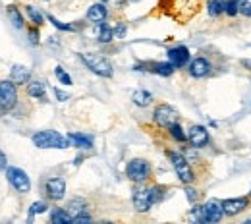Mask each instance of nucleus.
Segmentation results:
<instances>
[{
	"label": "nucleus",
	"instance_id": "39448f33",
	"mask_svg": "<svg viewBox=\"0 0 251 224\" xmlns=\"http://www.w3.org/2000/svg\"><path fill=\"white\" fill-rule=\"evenodd\" d=\"M126 178L133 184H147L153 178V166L147 159H129L126 164Z\"/></svg>",
	"mask_w": 251,
	"mask_h": 224
},
{
	"label": "nucleus",
	"instance_id": "4be33fe9",
	"mask_svg": "<svg viewBox=\"0 0 251 224\" xmlns=\"http://www.w3.org/2000/svg\"><path fill=\"white\" fill-rule=\"evenodd\" d=\"M153 93L151 91H147V89H137V91H133V95H131V102L135 104V106H139V108H147V106H151L153 104Z\"/></svg>",
	"mask_w": 251,
	"mask_h": 224
},
{
	"label": "nucleus",
	"instance_id": "c85d7f7f",
	"mask_svg": "<svg viewBox=\"0 0 251 224\" xmlns=\"http://www.w3.org/2000/svg\"><path fill=\"white\" fill-rule=\"evenodd\" d=\"M224 16L226 18H238L240 16V4H238V0H224Z\"/></svg>",
	"mask_w": 251,
	"mask_h": 224
},
{
	"label": "nucleus",
	"instance_id": "473e14b6",
	"mask_svg": "<svg viewBox=\"0 0 251 224\" xmlns=\"http://www.w3.org/2000/svg\"><path fill=\"white\" fill-rule=\"evenodd\" d=\"M54 75H56V79H58L62 85H72V83H74V81H72V75L64 70L62 66H56V68H54Z\"/></svg>",
	"mask_w": 251,
	"mask_h": 224
},
{
	"label": "nucleus",
	"instance_id": "9b49d317",
	"mask_svg": "<svg viewBox=\"0 0 251 224\" xmlns=\"http://www.w3.org/2000/svg\"><path fill=\"white\" fill-rule=\"evenodd\" d=\"M213 70H215L213 62H211L209 58H205V56H195V58L189 60V64H188V74L193 79L209 77V75L213 74Z\"/></svg>",
	"mask_w": 251,
	"mask_h": 224
},
{
	"label": "nucleus",
	"instance_id": "bb28decb",
	"mask_svg": "<svg viewBox=\"0 0 251 224\" xmlns=\"http://www.w3.org/2000/svg\"><path fill=\"white\" fill-rule=\"evenodd\" d=\"M25 14H27V18L31 20L33 25H37V27L45 25V22H47V16H45L41 10H37L35 6H25Z\"/></svg>",
	"mask_w": 251,
	"mask_h": 224
},
{
	"label": "nucleus",
	"instance_id": "2eb2a0df",
	"mask_svg": "<svg viewBox=\"0 0 251 224\" xmlns=\"http://www.w3.org/2000/svg\"><path fill=\"white\" fill-rule=\"evenodd\" d=\"M224 219L220 199H209L203 203V224H217Z\"/></svg>",
	"mask_w": 251,
	"mask_h": 224
},
{
	"label": "nucleus",
	"instance_id": "f704fd0d",
	"mask_svg": "<svg viewBox=\"0 0 251 224\" xmlns=\"http://www.w3.org/2000/svg\"><path fill=\"white\" fill-rule=\"evenodd\" d=\"M112 27H114V35H116V39H124L126 33H127V25H126V22H116Z\"/></svg>",
	"mask_w": 251,
	"mask_h": 224
},
{
	"label": "nucleus",
	"instance_id": "c756f323",
	"mask_svg": "<svg viewBox=\"0 0 251 224\" xmlns=\"http://www.w3.org/2000/svg\"><path fill=\"white\" fill-rule=\"evenodd\" d=\"M188 219L191 223H203V205L201 203H193L188 213Z\"/></svg>",
	"mask_w": 251,
	"mask_h": 224
},
{
	"label": "nucleus",
	"instance_id": "0eeeda50",
	"mask_svg": "<svg viewBox=\"0 0 251 224\" xmlns=\"http://www.w3.org/2000/svg\"><path fill=\"white\" fill-rule=\"evenodd\" d=\"M18 104V83L12 79L0 81V114L10 112Z\"/></svg>",
	"mask_w": 251,
	"mask_h": 224
},
{
	"label": "nucleus",
	"instance_id": "4468645a",
	"mask_svg": "<svg viewBox=\"0 0 251 224\" xmlns=\"http://www.w3.org/2000/svg\"><path fill=\"white\" fill-rule=\"evenodd\" d=\"M135 72H149V74H155V75H160V77H170L176 68L172 62H141V64L133 66Z\"/></svg>",
	"mask_w": 251,
	"mask_h": 224
},
{
	"label": "nucleus",
	"instance_id": "aec40b11",
	"mask_svg": "<svg viewBox=\"0 0 251 224\" xmlns=\"http://www.w3.org/2000/svg\"><path fill=\"white\" fill-rule=\"evenodd\" d=\"M10 79L18 85H25L29 79H31V70L27 66H22V64H16L12 66L10 70Z\"/></svg>",
	"mask_w": 251,
	"mask_h": 224
},
{
	"label": "nucleus",
	"instance_id": "2f4dec72",
	"mask_svg": "<svg viewBox=\"0 0 251 224\" xmlns=\"http://www.w3.org/2000/svg\"><path fill=\"white\" fill-rule=\"evenodd\" d=\"M184 193H186V199H188L191 205H193V203H199L201 192H199V190H197L193 184H188V186H184Z\"/></svg>",
	"mask_w": 251,
	"mask_h": 224
},
{
	"label": "nucleus",
	"instance_id": "5701e85b",
	"mask_svg": "<svg viewBox=\"0 0 251 224\" xmlns=\"http://www.w3.org/2000/svg\"><path fill=\"white\" fill-rule=\"evenodd\" d=\"M49 221L52 224H70L72 223V215L68 213L66 207H52L49 213Z\"/></svg>",
	"mask_w": 251,
	"mask_h": 224
},
{
	"label": "nucleus",
	"instance_id": "6e6552de",
	"mask_svg": "<svg viewBox=\"0 0 251 224\" xmlns=\"http://www.w3.org/2000/svg\"><path fill=\"white\" fill-rule=\"evenodd\" d=\"M6 178H8V184L18 193L31 192V178L25 170H22L18 166H8L6 168Z\"/></svg>",
	"mask_w": 251,
	"mask_h": 224
},
{
	"label": "nucleus",
	"instance_id": "6ab92c4d",
	"mask_svg": "<svg viewBox=\"0 0 251 224\" xmlns=\"http://www.w3.org/2000/svg\"><path fill=\"white\" fill-rule=\"evenodd\" d=\"M25 93L35 100H47V85L41 79H29L25 83Z\"/></svg>",
	"mask_w": 251,
	"mask_h": 224
},
{
	"label": "nucleus",
	"instance_id": "f03ea898",
	"mask_svg": "<svg viewBox=\"0 0 251 224\" xmlns=\"http://www.w3.org/2000/svg\"><path fill=\"white\" fill-rule=\"evenodd\" d=\"M166 157H168V162H170L172 170L176 172V178H178L180 184H184V186L195 184L197 174H195L189 159L184 155V151H172L170 149V151H166Z\"/></svg>",
	"mask_w": 251,
	"mask_h": 224
},
{
	"label": "nucleus",
	"instance_id": "9d476101",
	"mask_svg": "<svg viewBox=\"0 0 251 224\" xmlns=\"http://www.w3.org/2000/svg\"><path fill=\"white\" fill-rule=\"evenodd\" d=\"M43 192L47 195V199L58 203L66 197V180L64 176H50L45 184H43Z\"/></svg>",
	"mask_w": 251,
	"mask_h": 224
},
{
	"label": "nucleus",
	"instance_id": "79ce46f5",
	"mask_svg": "<svg viewBox=\"0 0 251 224\" xmlns=\"http://www.w3.org/2000/svg\"><path fill=\"white\" fill-rule=\"evenodd\" d=\"M129 2H141V0H129Z\"/></svg>",
	"mask_w": 251,
	"mask_h": 224
},
{
	"label": "nucleus",
	"instance_id": "cd10ccee",
	"mask_svg": "<svg viewBox=\"0 0 251 224\" xmlns=\"http://www.w3.org/2000/svg\"><path fill=\"white\" fill-rule=\"evenodd\" d=\"M47 20L52 24V27H56L58 31H64V33H74V31H77L79 27L77 25H74V24H64V22H60V20H56L52 14H49L47 16Z\"/></svg>",
	"mask_w": 251,
	"mask_h": 224
},
{
	"label": "nucleus",
	"instance_id": "f257e3e1",
	"mask_svg": "<svg viewBox=\"0 0 251 224\" xmlns=\"http://www.w3.org/2000/svg\"><path fill=\"white\" fill-rule=\"evenodd\" d=\"M168 188L166 186H145V184H135L133 192H131V203H133V209L137 213H149L157 203H160L164 197H166Z\"/></svg>",
	"mask_w": 251,
	"mask_h": 224
},
{
	"label": "nucleus",
	"instance_id": "c9c22d12",
	"mask_svg": "<svg viewBox=\"0 0 251 224\" xmlns=\"http://www.w3.org/2000/svg\"><path fill=\"white\" fill-rule=\"evenodd\" d=\"M27 39H29V45H33V47L39 45V27L37 25H33V27L27 29Z\"/></svg>",
	"mask_w": 251,
	"mask_h": 224
},
{
	"label": "nucleus",
	"instance_id": "f3484780",
	"mask_svg": "<svg viewBox=\"0 0 251 224\" xmlns=\"http://www.w3.org/2000/svg\"><path fill=\"white\" fill-rule=\"evenodd\" d=\"M95 37H97V41L100 43V45H110L114 39H116V35H114V27L112 25H108L106 22H100V24H95Z\"/></svg>",
	"mask_w": 251,
	"mask_h": 224
},
{
	"label": "nucleus",
	"instance_id": "a211bd4d",
	"mask_svg": "<svg viewBox=\"0 0 251 224\" xmlns=\"http://www.w3.org/2000/svg\"><path fill=\"white\" fill-rule=\"evenodd\" d=\"M87 22H91V24H100V22H106V18H108V8H106V4L104 2H97L93 6H89V10H87Z\"/></svg>",
	"mask_w": 251,
	"mask_h": 224
},
{
	"label": "nucleus",
	"instance_id": "37998d69",
	"mask_svg": "<svg viewBox=\"0 0 251 224\" xmlns=\"http://www.w3.org/2000/svg\"><path fill=\"white\" fill-rule=\"evenodd\" d=\"M250 197H251V190H250Z\"/></svg>",
	"mask_w": 251,
	"mask_h": 224
},
{
	"label": "nucleus",
	"instance_id": "1a4fd4ad",
	"mask_svg": "<svg viewBox=\"0 0 251 224\" xmlns=\"http://www.w3.org/2000/svg\"><path fill=\"white\" fill-rule=\"evenodd\" d=\"M251 197L250 195H242V197H228V199H220V205H222V211H224V217L232 219V217H238L242 215L246 209H250Z\"/></svg>",
	"mask_w": 251,
	"mask_h": 224
},
{
	"label": "nucleus",
	"instance_id": "423d86ee",
	"mask_svg": "<svg viewBox=\"0 0 251 224\" xmlns=\"http://www.w3.org/2000/svg\"><path fill=\"white\" fill-rule=\"evenodd\" d=\"M153 122L157 124L158 128L168 129L170 126H174V124L180 122V112L172 104L160 102V104L155 106V110H153Z\"/></svg>",
	"mask_w": 251,
	"mask_h": 224
},
{
	"label": "nucleus",
	"instance_id": "ddd939ff",
	"mask_svg": "<svg viewBox=\"0 0 251 224\" xmlns=\"http://www.w3.org/2000/svg\"><path fill=\"white\" fill-rule=\"evenodd\" d=\"M166 58H168V62L174 64L176 70H184V68H188L189 60H191V52L186 45H176L166 50Z\"/></svg>",
	"mask_w": 251,
	"mask_h": 224
},
{
	"label": "nucleus",
	"instance_id": "7ed1b4c3",
	"mask_svg": "<svg viewBox=\"0 0 251 224\" xmlns=\"http://www.w3.org/2000/svg\"><path fill=\"white\" fill-rule=\"evenodd\" d=\"M33 145L39 149H68L72 143L68 139V135L64 137L60 131L54 129H45V131H37L31 137Z\"/></svg>",
	"mask_w": 251,
	"mask_h": 224
},
{
	"label": "nucleus",
	"instance_id": "a19ab883",
	"mask_svg": "<svg viewBox=\"0 0 251 224\" xmlns=\"http://www.w3.org/2000/svg\"><path fill=\"white\" fill-rule=\"evenodd\" d=\"M100 2H104V4H106V2H110V0H100Z\"/></svg>",
	"mask_w": 251,
	"mask_h": 224
},
{
	"label": "nucleus",
	"instance_id": "b1692460",
	"mask_svg": "<svg viewBox=\"0 0 251 224\" xmlns=\"http://www.w3.org/2000/svg\"><path fill=\"white\" fill-rule=\"evenodd\" d=\"M6 16H8L10 24H12L16 29H24V27H25V20H24V16H22V10H20L18 6L10 4V6L6 8Z\"/></svg>",
	"mask_w": 251,
	"mask_h": 224
},
{
	"label": "nucleus",
	"instance_id": "ea45409f",
	"mask_svg": "<svg viewBox=\"0 0 251 224\" xmlns=\"http://www.w3.org/2000/svg\"><path fill=\"white\" fill-rule=\"evenodd\" d=\"M242 66H246V68H248V70L251 72V60H248V58H244V60H242Z\"/></svg>",
	"mask_w": 251,
	"mask_h": 224
},
{
	"label": "nucleus",
	"instance_id": "412c9836",
	"mask_svg": "<svg viewBox=\"0 0 251 224\" xmlns=\"http://www.w3.org/2000/svg\"><path fill=\"white\" fill-rule=\"evenodd\" d=\"M66 209H68V213L72 215V223H74V219H75L77 215L89 211V203H87L83 197H74V199L68 201V207H66Z\"/></svg>",
	"mask_w": 251,
	"mask_h": 224
},
{
	"label": "nucleus",
	"instance_id": "7c9ffc66",
	"mask_svg": "<svg viewBox=\"0 0 251 224\" xmlns=\"http://www.w3.org/2000/svg\"><path fill=\"white\" fill-rule=\"evenodd\" d=\"M49 209L50 207H49L47 201H35V203H31V207H29V221H31L35 215H45Z\"/></svg>",
	"mask_w": 251,
	"mask_h": 224
},
{
	"label": "nucleus",
	"instance_id": "393cba45",
	"mask_svg": "<svg viewBox=\"0 0 251 224\" xmlns=\"http://www.w3.org/2000/svg\"><path fill=\"white\" fill-rule=\"evenodd\" d=\"M166 133L170 135V139L174 141V143H178V145H184V143H188V129L182 128V124L178 122V124H174V126H170V128L166 129Z\"/></svg>",
	"mask_w": 251,
	"mask_h": 224
},
{
	"label": "nucleus",
	"instance_id": "c03bdc74",
	"mask_svg": "<svg viewBox=\"0 0 251 224\" xmlns=\"http://www.w3.org/2000/svg\"><path fill=\"white\" fill-rule=\"evenodd\" d=\"M45 2H49V0H45Z\"/></svg>",
	"mask_w": 251,
	"mask_h": 224
},
{
	"label": "nucleus",
	"instance_id": "4c0bfd02",
	"mask_svg": "<svg viewBox=\"0 0 251 224\" xmlns=\"http://www.w3.org/2000/svg\"><path fill=\"white\" fill-rule=\"evenodd\" d=\"M52 93H54V97H56V100H60V102L70 100V93H68V91H62V89L54 87V89H52Z\"/></svg>",
	"mask_w": 251,
	"mask_h": 224
},
{
	"label": "nucleus",
	"instance_id": "58836bf2",
	"mask_svg": "<svg viewBox=\"0 0 251 224\" xmlns=\"http://www.w3.org/2000/svg\"><path fill=\"white\" fill-rule=\"evenodd\" d=\"M8 168V164H6V157H4V153L0 151V170H6Z\"/></svg>",
	"mask_w": 251,
	"mask_h": 224
},
{
	"label": "nucleus",
	"instance_id": "f8f14e48",
	"mask_svg": "<svg viewBox=\"0 0 251 224\" xmlns=\"http://www.w3.org/2000/svg\"><path fill=\"white\" fill-rule=\"evenodd\" d=\"M188 143L189 147L195 149H205L211 143V131L205 128L203 124H193L188 129Z\"/></svg>",
	"mask_w": 251,
	"mask_h": 224
},
{
	"label": "nucleus",
	"instance_id": "dca6fc26",
	"mask_svg": "<svg viewBox=\"0 0 251 224\" xmlns=\"http://www.w3.org/2000/svg\"><path fill=\"white\" fill-rule=\"evenodd\" d=\"M68 139L75 149H81V151H91L95 147L93 135H87V133H81V131H70Z\"/></svg>",
	"mask_w": 251,
	"mask_h": 224
},
{
	"label": "nucleus",
	"instance_id": "a878e982",
	"mask_svg": "<svg viewBox=\"0 0 251 224\" xmlns=\"http://www.w3.org/2000/svg\"><path fill=\"white\" fill-rule=\"evenodd\" d=\"M205 8H207V16L213 20L224 16V0H207Z\"/></svg>",
	"mask_w": 251,
	"mask_h": 224
},
{
	"label": "nucleus",
	"instance_id": "72a5a7b5",
	"mask_svg": "<svg viewBox=\"0 0 251 224\" xmlns=\"http://www.w3.org/2000/svg\"><path fill=\"white\" fill-rule=\"evenodd\" d=\"M240 4V16L251 20V0H238Z\"/></svg>",
	"mask_w": 251,
	"mask_h": 224
},
{
	"label": "nucleus",
	"instance_id": "20e7f679",
	"mask_svg": "<svg viewBox=\"0 0 251 224\" xmlns=\"http://www.w3.org/2000/svg\"><path fill=\"white\" fill-rule=\"evenodd\" d=\"M79 60L87 66V70H91L95 75H99V77H112L114 75L112 62L106 56L99 54V52H81Z\"/></svg>",
	"mask_w": 251,
	"mask_h": 224
},
{
	"label": "nucleus",
	"instance_id": "e433bc0d",
	"mask_svg": "<svg viewBox=\"0 0 251 224\" xmlns=\"http://www.w3.org/2000/svg\"><path fill=\"white\" fill-rule=\"evenodd\" d=\"M83 223H93V217L89 215V211L87 213H81V215H77L74 219V224H83Z\"/></svg>",
	"mask_w": 251,
	"mask_h": 224
}]
</instances>
